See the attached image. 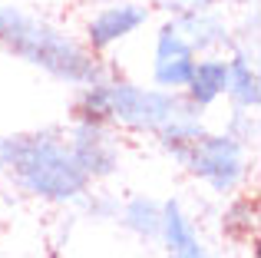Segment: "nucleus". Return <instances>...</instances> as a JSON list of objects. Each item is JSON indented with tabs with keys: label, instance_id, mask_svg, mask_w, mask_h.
Returning a JSON list of instances; mask_svg holds the SVG:
<instances>
[{
	"label": "nucleus",
	"instance_id": "1",
	"mask_svg": "<svg viewBox=\"0 0 261 258\" xmlns=\"http://www.w3.org/2000/svg\"><path fill=\"white\" fill-rule=\"evenodd\" d=\"M76 116L109 123L119 133L152 136L172 162L182 159L185 146L208 129L205 113L195 110L182 93L139 86L113 73L76 90Z\"/></svg>",
	"mask_w": 261,
	"mask_h": 258
},
{
	"label": "nucleus",
	"instance_id": "2",
	"mask_svg": "<svg viewBox=\"0 0 261 258\" xmlns=\"http://www.w3.org/2000/svg\"><path fill=\"white\" fill-rule=\"evenodd\" d=\"M0 172L23 195L50 205H76L93 189L60 126L0 136Z\"/></svg>",
	"mask_w": 261,
	"mask_h": 258
},
{
	"label": "nucleus",
	"instance_id": "3",
	"mask_svg": "<svg viewBox=\"0 0 261 258\" xmlns=\"http://www.w3.org/2000/svg\"><path fill=\"white\" fill-rule=\"evenodd\" d=\"M0 46L73 90H83L96 80L109 76L102 57H96L83 40L17 4H0Z\"/></svg>",
	"mask_w": 261,
	"mask_h": 258
},
{
	"label": "nucleus",
	"instance_id": "4",
	"mask_svg": "<svg viewBox=\"0 0 261 258\" xmlns=\"http://www.w3.org/2000/svg\"><path fill=\"white\" fill-rule=\"evenodd\" d=\"M248 142H242L238 136H231L228 129H205L202 136L185 146L178 166L189 175H195L198 182L212 189L218 195H231L248 182L251 172V156H248Z\"/></svg>",
	"mask_w": 261,
	"mask_h": 258
},
{
	"label": "nucleus",
	"instance_id": "5",
	"mask_svg": "<svg viewBox=\"0 0 261 258\" xmlns=\"http://www.w3.org/2000/svg\"><path fill=\"white\" fill-rule=\"evenodd\" d=\"M80 169L89 175V182H106L122 169V139L119 129L99 119L73 116V123L63 129Z\"/></svg>",
	"mask_w": 261,
	"mask_h": 258
},
{
	"label": "nucleus",
	"instance_id": "6",
	"mask_svg": "<svg viewBox=\"0 0 261 258\" xmlns=\"http://www.w3.org/2000/svg\"><path fill=\"white\" fill-rule=\"evenodd\" d=\"M149 20H152V7H146L142 0H113L86 20L83 43L96 57H102L119 43H126L129 37H136Z\"/></svg>",
	"mask_w": 261,
	"mask_h": 258
},
{
	"label": "nucleus",
	"instance_id": "7",
	"mask_svg": "<svg viewBox=\"0 0 261 258\" xmlns=\"http://www.w3.org/2000/svg\"><path fill=\"white\" fill-rule=\"evenodd\" d=\"M195 57L198 53L192 50V43L182 37V30H178L175 17L169 13L159 23L155 43H152V70H149L152 73V86L182 93V86L189 83L192 66H195Z\"/></svg>",
	"mask_w": 261,
	"mask_h": 258
},
{
	"label": "nucleus",
	"instance_id": "8",
	"mask_svg": "<svg viewBox=\"0 0 261 258\" xmlns=\"http://www.w3.org/2000/svg\"><path fill=\"white\" fill-rule=\"evenodd\" d=\"M228 90V53H202L195 57V66L189 73V83L182 86V96L195 110L208 113L218 106Z\"/></svg>",
	"mask_w": 261,
	"mask_h": 258
},
{
	"label": "nucleus",
	"instance_id": "9",
	"mask_svg": "<svg viewBox=\"0 0 261 258\" xmlns=\"http://www.w3.org/2000/svg\"><path fill=\"white\" fill-rule=\"evenodd\" d=\"M172 17L198 57L202 53H228L235 46V30L218 10H182Z\"/></svg>",
	"mask_w": 261,
	"mask_h": 258
},
{
	"label": "nucleus",
	"instance_id": "10",
	"mask_svg": "<svg viewBox=\"0 0 261 258\" xmlns=\"http://www.w3.org/2000/svg\"><path fill=\"white\" fill-rule=\"evenodd\" d=\"M159 242H162L169 258H212V252L205 248L202 235L195 228V222H192V215L185 212V205L178 199L162 202Z\"/></svg>",
	"mask_w": 261,
	"mask_h": 258
},
{
	"label": "nucleus",
	"instance_id": "11",
	"mask_svg": "<svg viewBox=\"0 0 261 258\" xmlns=\"http://www.w3.org/2000/svg\"><path fill=\"white\" fill-rule=\"evenodd\" d=\"M235 110H251L258 113L261 106V76H258V63L255 53H248L245 46H231L228 50V90H225Z\"/></svg>",
	"mask_w": 261,
	"mask_h": 258
},
{
	"label": "nucleus",
	"instance_id": "12",
	"mask_svg": "<svg viewBox=\"0 0 261 258\" xmlns=\"http://www.w3.org/2000/svg\"><path fill=\"white\" fill-rule=\"evenodd\" d=\"M116 222H119L129 235H136V239L155 242L159 239V225H162V202L149 199V195H133V199L119 202Z\"/></svg>",
	"mask_w": 261,
	"mask_h": 258
},
{
	"label": "nucleus",
	"instance_id": "13",
	"mask_svg": "<svg viewBox=\"0 0 261 258\" xmlns=\"http://www.w3.org/2000/svg\"><path fill=\"white\" fill-rule=\"evenodd\" d=\"M222 228L231 239H251L258 228V205L251 199H235L222 215Z\"/></svg>",
	"mask_w": 261,
	"mask_h": 258
},
{
	"label": "nucleus",
	"instance_id": "14",
	"mask_svg": "<svg viewBox=\"0 0 261 258\" xmlns=\"http://www.w3.org/2000/svg\"><path fill=\"white\" fill-rule=\"evenodd\" d=\"M225 129H228L231 136H238L242 142H248V146H255V139H258V119H255L251 110H235V106H231V116H228V123H225Z\"/></svg>",
	"mask_w": 261,
	"mask_h": 258
},
{
	"label": "nucleus",
	"instance_id": "15",
	"mask_svg": "<svg viewBox=\"0 0 261 258\" xmlns=\"http://www.w3.org/2000/svg\"><path fill=\"white\" fill-rule=\"evenodd\" d=\"M76 205H83L86 212L93 215V219H99V222L116 219V212H119V199H116V195H106V192H86Z\"/></svg>",
	"mask_w": 261,
	"mask_h": 258
},
{
	"label": "nucleus",
	"instance_id": "16",
	"mask_svg": "<svg viewBox=\"0 0 261 258\" xmlns=\"http://www.w3.org/2000/svg\"><path fill=\"white\" fill-rule=\"evenodd\" d=\"M162 10L169 13H182V10H218L225 4H245V7H255L258 0H159Z\"/></svg>",
	"mask_w": 261,
	"mask_h": 258
}]
</instances>
